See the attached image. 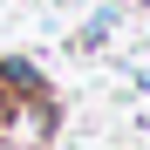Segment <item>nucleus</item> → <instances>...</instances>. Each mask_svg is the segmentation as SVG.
Wrapping results in <instances>:
<instances>
[{
	"label": "nucleus",
	"instance_id": "7ed1b4c3",
	"mask_svg": "<svg viewBox=\"0 0 150 150\" xmlns=\"http://www.w3.org/2000/svg\"><path fill=\"white\" fill-rule=\"evenodd\" d=\"M116 21H123V7H96V14L82 21V28L68 34V48H75V55H96V48H103V41L116 34Z\"/></svg>",
	"mask_w": 150,
	"mask_h": 150
},
{
	"label": "nucleus",
	"instance_id": "f257e3e1",
	"mask_svg": "<svg viewBox=\"0 0 150 150\" xmlns=\"http://www.w3.org/2000/svg\"><path fill=\"white\" fill-rule=\"evenodd\" d=\"M55 130H62V116H55L48 96H14V103L0 109V143L7 150H48Z\"/></svg>",
	"mask_w": 150,
	"mask_h": 150
},
{
	"label": "nucleus",
	"instance_id": "20e7f679",
	"mask_svg": "<svg viewBox=\"0 0 150 150\" xmlns=\"http://www.w3.org/2000/svg\"><path fill=\"white\" fill-rule=\"evenodd\" d=\"M137 7H150V0H137Z\"/></svg>",
	"mask_w": 150,
	"mask_h": 150
},
{
	"label": "nucleus",
	"instance_id": "f03ea898",
	"mask_svg": "<svg viewBox=\"0 0 150 150\" xmlns=\"http://www.w3.org/2000/svg\"><path fill=\"white\" fill-rule=\"evenodd\" d=\"M0 89H7V96H48V75L28 55H0Z\"/></svg>",
	"mask_w": 150,
	"mask_h": 150
}]
</instances>
